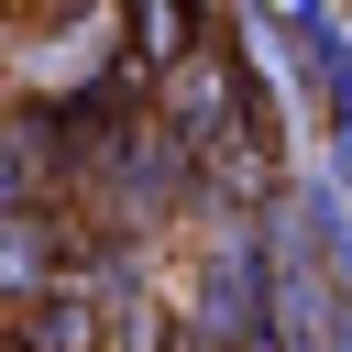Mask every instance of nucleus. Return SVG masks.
<instances>
[{"label":"nucleus","mask_w":352,"mask_h":352,"mask_svg":"<svg viewBox=\"0 0 352 352\" xmlns=\"http://www.w3.org/2000/svg\"><path fill=\"white\" fill-rule=\"evenodd\" d=\"M0 352H88V308H77V297H55V308H44V319H22Z\"/></svg>","instance_id":"1"}]
</instances>
